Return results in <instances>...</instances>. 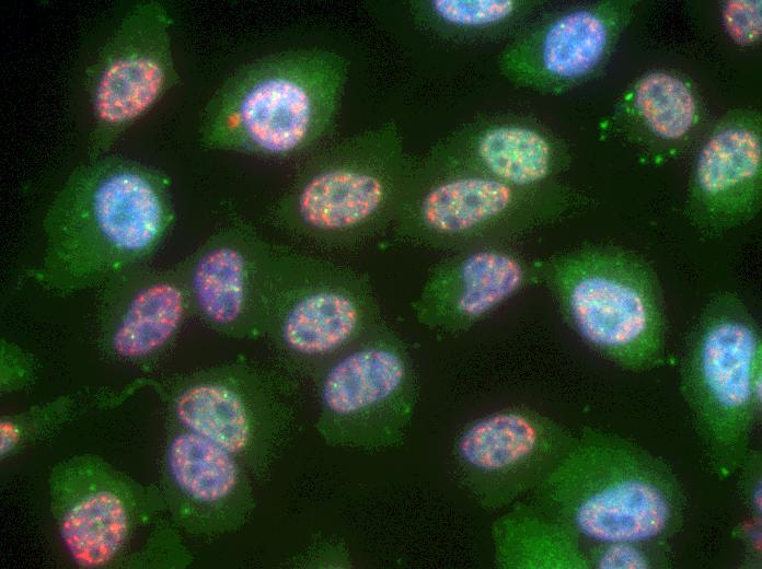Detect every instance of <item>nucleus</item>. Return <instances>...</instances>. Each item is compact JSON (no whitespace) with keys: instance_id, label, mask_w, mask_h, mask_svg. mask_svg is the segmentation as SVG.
Listing matches in <instances>:
<instances>
[{"instance_id":"nucleus-17","label":"nucleus","mask_w":762,"mask_h":569,"mask_svg":"<svg viewBox=\"0 0 762 569\" xmlns=\"http://www.w3.org/2000/svg\"><path fill=\"white\" fill-rule=\"evenodd\" d=\"M189 315L180 264L166 268L138 264L97 288V344L113 360L152 367L171 349Z\"/></svg>"},{"instance_id":"nucleus-28","label":"nucleus","mask_w":762,"mask_h":569,"mask_svg":"<svg viewBox=\"0 0 762 569\" xmlns=\"http://www.w3.org/2000/svg\"><path fill=\"white\" fill-rule=\"evenodd\" d=\"M35 363L32 356L19 346L2 341L1 344V390L14 392L24 388L33 381Z\"/></svg>"},{"instance_id":"nucleus-9","label":"nucleus","mask_w":762,"mask_h":569,"mask_svg":"<svg viewBox=\"0 0 762 569\" xmlns=\"http://www.w3.org/2000/svg\"><path fill=\"white\" fill-rule=\"evenodd\" d=\"M159 390L169 421L223 448L255 477L270 468L295 421L290 380L246 359L174 375Z\"/></svg>"},{"instance_id":"nucleus-14","label":"nucleus","mask_w":762,"mask_h":569,"mask_svg":"<svg viewBox=\"0 0 762 569\" xmlns=\"http://www.w3.org/2000/svg\"><path fill=\"white\" fill-rule=\"evenodd\" d=\"M634 7L633 1H601L547 15L513 36L498 55V69L518 86L567 91L604 63Z\"/></svg>"},{"instance_id":"nucleus-12","label":"nucleus","mask_w":762,"mask_h":569,"mask_svg":"<svg viewBox=\"0 0 762 569\" xmlns=\"http://www.w3.org/2000/svg\"><path fill=\"white\" fill-rule=\"evenodd\" d=\"M47 486L60 539L74 565L84 569L118 568L136 531L166 511L158 487L94 454L56 463Z\"/></svg>"},{"instance_id":"nucleus-18","label":"nucleus","mask_w":762,"mask_h":569,"mask_svg":"<svg viewBox=\"0 0 762 569\" xmlns=\"http://www.w3.org/2000/svg\"><path fill=\"white\" fill-rule=\"evenodd\" d=\"M762 132L750 109L727 114L703 146L690 184L686 213L705 234L752 220L761 208Z\"/></svg>"},{"instance_id":"nucleus-25","label":"nucleus","mask_w":762,"mask_h":569,"mask_svg":"<svg viewBox=\"0 0 762 569\" xmlns=\"http://www.w3.org/2000/svg\"><path fill=\"white\" fill-rule=\"evenodd\" d=\"M585 553L596 569L668 568L672 558L668 541L592 542Z\"/></svg>"},{"instance_id":"nucleus-19","label":"nucleus","mask_w":762,"mask_h":569,"mask_svg":"<svg viewBox=\"0 0 762 569\" xmlns=\"http://www.w3.org/2000/svg\"><path fill=\"white\" fill-rule=\"evenodd\" d=\"M534 282H539V262H528L507 244L453 252L432 267L413 312L422 325L454 334L471 328Z\"/></svg>"},{"instance_id":"nucleus-1","label":"nucleus","mask_w":762,"mask_h":569,"mask_svg":"<svg viewBox=\"0 0 762 569\" xmlns=\"http://www.w3.org/2000/svg\"><path fill=\"white\" fill-rule=\"evenodd\" d=\"M169 177L116 155L89 159L66 178L43 219L44 253L31 277L69 295L147 263L174 222Z\"/></svg>"},{"instance_id":"nucleus-24","label":"nucleus","mask_w":762,"mask_h":569,"mask_svg":"<svg viewBox=\"0 0 762 569\" xmlns=\"http://www.w3.org/2000/svg\"><path fill=\"white\" fill-rule=\"evenodd\" d=\"M80 394L59 396L45 404L0 420V454L8 457L25 446L44 441L56 434L85 404Z\"/></svg>"},{"instance_id":"nucleus-3","label":"nucleus","mask_w":762,"mask_h":569,"mask_svg":"<svg viewBox=\"0 0 762 569\" xmlns=\"http://www.w3.org/2000/svg\"><path fill=\"white\" fill-rule=\"evenodd\" d=\"M347 60L322 48L279 51L235 70L204 108L199 142L266 158L308 151L333 129Z\"/></svg>"},{"instance_id":"nucleus-26","label":"nucleus","mask_w":762,"mask_h":569,"mask_svg":"<svg viewBox=\"0 0 762 569\" xmlns=\"http://www.w3.org/2000/svg\"><path fill=\"white\" fill-rule=\"evenodd\" d=\"M178 527L165 519H157L153 531L145 545L135 553H129L118 568L152 569L184 568L190 564V554L186 549Z\"/></svg>"},{"instance_id":"nucleus-11","label":"nucleus","mask_w":762,"mask_h":569,"mask_svg":"<svg viewBox=\"0 0 762 569\" xmlns=\"http://www.w3.org/2000/svg\"><path fill=\"white\" fill-rule=\"evenodd\" d=\"M158 0L132 4L111 30L84 70L89 107V159L106 152L178 80L171 27Z\"/></svg>"},{"instance_id":"nucleus-22","label":"nucleus","mask_w":762,"mask_h":569,"mask_svg":"<svg viewBox=\"0 0 762 569\" xmlns=\"http://www.w3.org/2000/svg\"><path fill=\"white\" fill-rule=\"evenodd\" d=\"M542 5L530 0H414L409 12L435 37L476 43L518 34Z\"/></svg>"},{"instance_id":"nucleus-21","label":"nucleus","mask_w":762,"mask_h":569,"mask_svg":"<svg viewBox=\"0 0 762 569\" xmlns=\"http://www.w3.org/2000/svg\"><path fill=\"white\" fill-rule=\"evenodd\" d=\"M492 541L500 569H590L581 538L531 500L493 523Z\"/></svg>"},{"instance_id":"nucleus-10","label":"nucleus","mask_w":762,"mask_h":569,"mask_svg":"<svg viewBox=\"0 0 762 569\" xmlns=\"http://www.w3.org/2000/svg\"><path fill=\"white\" fill-rule=\"evenodd\" d=\"M312 379L316 428L326 442L372 451L403 441L417 400V378L406 345L383 320Z\"/></svg>"},{"instance_id":"nucleus-15","label":"nucleus","mask_w":762,"mask_h":569,"mask_svg":"<svg viewBox=\"0 0 762 569\" xmlns=\"http://www.w3.org/2000/svg\"><path fill=\"white\" fill-rule=\"evenodd\" d=\"M270 244L250 224L232 221L178 262L192 315L230 338L264 337Z\"/></svg>"},{"instance_id":"nucleus-20","label":"nucleus","mask_w":762,"mask_h":569,"mask_svg":"<svg viewBox=\"0 0 762 569\" xmlns=\"http://www.w3.org/2000/svg\"><path fill=\"white\" fill-rule=\"evenodd\" d=\"M436 153L519 187L555 183L565 152L549 135L510 116L490 114L463 124L438 140Z\"/></svg>"},{"instance_id":"nucleus-4","label":"nucleus","mask_w":762,"mask_h":569,"mask_svg":"<svg viewBox=\"0 0 762 569\" xmlns=\"http://www.w3.org/2000/svg\"><path fill=\"white\" fill-rule=\"evenodd\" d=\"M416 160L394 121L345 137L300 165L272 220L325 249L359 247L392 229Z\"/></svg>"},{"instance_id":"nucleus-29","label":"nucleus","mask_w":762,"mask_h":569,"mask_svg":"<svg viewBox=\"0 0 762 569\" xmlns=\"http://www.w3.org/2000/svg\"><path fill=\"white\" fill-rule=\"evenodd\" d=\"M761 453L750 449L739 466L740 495L752 521L760 524L761 521Z\"/></svg>"},{"instance_id":"nucleus-6","label":"nucleus","mask_w":762,"mask_h":569,"mask_svg":"<svg viewBox=\"0 0 762 569\" xmlns=\"http://www.w3.org/2000/svg\"><path fill=\"white\" fill-rule=\"evenodd\" d=\"M575 201L573 191L556 183L513 186L429 149L417 156L392 231L399 241L453 253L507 244Z\"/></svg>"},{"instance_id":"nucleus-2","label":"nucleus","mask_w":762,"mask_h":569,"mask_svg":"<svg viewBox=\"0 0 762 569\" xmlns=\"http://www.w3.org/2000/svg\"><path fill=\"white\" fill-rule=\"evenodd\" d=\"M581 541H668L682 527L686 497L671 467L634 441L584 427L530 493Z\"/></svg>"},{"instance_id":"nucleus-16","label":"nucleus","mask_w":762,"mask_h":569,"mask_svg":"<svg viewBox=\"0 0 762 569\" xmlns=\"http://www.w3.org/2000/svg\"><path fill=\"white\" fill-rule=\"evenodd\" d=\"M250 477L230 452L169 421L159 489L180 530L199 537L240 530L255 508Z\"/></svg>"},{"instance_id":"nucleus-23","label":"nucleus","mask_w":762,"mask_h":569,"mask_svg":"<svg viewBox=\"0 0 762 569\" xmlns=\"http://www.w3.org/2000/svg\"><path fill=\"white\" fill-rule=\"evenodd\" d=\"M633 103L647 127L666 140L682 138L697 118L691 89L681 79L666 72H653L642 78L634 89Z\"/></svg>"},{"instance_id":"nucleus-7","label":"nucleus","mask_w":762,"mask_h":569,"mask_svg":"<svg viewBox=\"0 0 762 569\" xmlns=\"http://www.w3.org/2000/svg\"><path fill=\"white\" fill-rule=\"evenodd\" d=\"M539 282L550 289L569 326L608 360L631 371L663 361L661 290L642 257L616 247L584 246L539 262Z\"/></svg>"},{"instance_id":"nucleus-13","label":"nucleus","mask_w":762,"mask_h":569,"mask_svg":"<svg viewBox=\"0 0 762 569\" xmlns=\"http://www.w3.org/2000/svg\"><path fill=\"white\" fill-rule=\"evenodd\" d=\"M568 428L524 406H510L467 423L453 444L459 481L485 510L531 493L576 441Z\"/></svg>"},{"instance_id":"nucleus-5","label":"nucleus","mask_w":762,"mask_h":569,"mask_svg":"<svg viewBox=\"0 0 762 569\" xmlns=\"http://www.w3.org/2000/svg\"><path fill=\"white\" fill-rule=\"evenodd\" d=\"M762 341L759 325L735 292L715 294L688 337L681 393L708 467L737 473L761 415Z\"/></svg>"},{"instance_id":"nucleus-27","label":"nucleus","mask_w":762,"mask_h":569,"mask_svg":"<svg viewBox=\"0 0 762 569\" xmlns=\"http://www.w3.org/2000/svg\"><path fill=\"white\" fill-rule=\"evenodd\" d=\"M761 0H731L723 5V21L736 43L748 46L757 43L762 30Z\"/></svg>"},{"instance_id":"nucleus-8","label":"nucleus","mask_w":762,"mask_h":569,"mask_svg":"<svg viewBox=\"0 0 762 569\" xmlns=\"http://www.w3.org/2000/svg\"><path fill=\"white\" fill-rule=\"evenodd\" d=\"M264 306V337L289 370L311 378L382 321L363 274L273 242Z\"/></svg>"}]
</instances>
